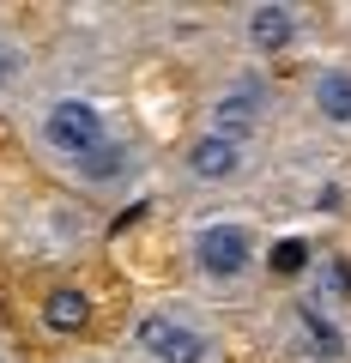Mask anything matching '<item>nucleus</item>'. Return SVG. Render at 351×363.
Returning <instances> with one entry per match:
<instances>
[{"instance_id":"f257e3e1","label":"nucleus","mask_w":351,"mask_h":363,"mask_svg":"<svg viewBox=\"0 0 351 363\" xmlns=\"http://www.w3.org/2000/svg\"><path fill=\"white\" fill-rule=\"evenodd\" d=\"M25 133H30V145H37L49 164L67 169V176L116 140V128H109L104 104H97L91 91H43L37 104L25 109Z\"/></svg>"},{"instance_id":"f03ea898","label":"nucleus","mask_w":351,"mask_h":363,"mask_svg":"<svg viewBox=\"0 0 351 363\" xmlns=\"http://www.w3.org/2000/svg\"><path fill=\"white\" fill-rule=\"evenodd\" d=\"M128 357L133 363H224V339L188 303H145L128 321Z\"/></svg>"},{"instance_id":"7ed1b4c3","label":"nucleus","mask_w":351,"mask_h":363,"mask_svg":"<svg viewBox=\"0 0 351 363\" xmlns=\"http://www.w3.org/2000/svg\"><path fill=\"white\" fill-rule=\"evenodd\" d=\"M188 267L206 291H243L260 272V230L236 212H206V218L188 230Z\"/></svg>"},{"instance_id":"20e7f679","label":"nucleus","mask_w":351,"mask_h":363,"mask_svg":"<svg viewBox=\"0 0 351 363\" xmlns=\"http://www.w3.org/2000/svg\"><path fill=\"white\" fill-rule=\"evenodd\" d=\"M273 109H279L273 79L260 73V67H248V73L218 79V91H212L206 109H200V128L224 133V140H236V145H255L260 133H267V121H273Z\"/></svg>"},{"instance_id":"39448f33","label":"nucleus","mask_w":351,"mask_h":363,"mask_svg":"<svg viewBox=\"0 0 351 363\" xmlns=\"http://www.w3.org/2000/svg\"><path fill=\"white\" fill-rule=\"evenodd\" d=\"M248 169H255V145H236V140L206 133V128L188 133L182 176L194 182V188H236V182H248Z\"/></svg>"},{"instance_id":"423d86ee","label":"nucleus","mask_w":351,"mask_h":363,"mask_svg":"<svg viewBox=\"0 0 351 363\" xmlns=\"http://www.w3.org/2000/svg\"><path fill=\"white\" fill-rule=\"evenodd\" d=\"M297 37H303V13L285 6V0H260V6H243V13H236V43H243L255 61L285 55Z\"/></svg>"},{"instance_id":"0eeeda50","label":"nucleus","mask_w":351,"mask_h":363,"mask_svg":"<svg viewBox=\"0 0 351 363\" xmlns=\"http://www.w3.org/2000/svg\"><path fill=\"white\" fill-rule=\"evenodd\" d=\"M285 339L303 351V363H339L345 357V327L321 309V303H291L285 309Z\"/></svg>"},{"instance_id":"6e6552de","label":"nucleus","mask_w":351,"mask_h":363,"mask_svg":"<svg viewBox=\"0 0 351 363\" xmlns=\"http://www.w3.org/2000/svg\"><path fill=\"white\" fill-rule=\"evenodd\" d=\"M133 176H140V145H133L128 133H116L97 157H85V164L73 169L79 188H128Z\"/></svg>"},{"instance_id":"1a4fd4ad","label":"nucleus","mask_w":351,"mask_h":363,"mask_svg":"<svg viewBox=\"0 0 351 363\" xmlns=\"http://www.w3.org/2000/svg\"><path fill=\"white\" fill-rule=\"evenodd\" d=\"M309 116L321 128H351V67L309 73Z\"/></svg>"},{"instance_id":"9d476101","label":"nucleus","mask_w":351,"mask_h":363,"mask_svg":"<svg viewBox=\"0 0 351 363\" xmlns=\"http://www.w3.org/2000/svg\"><path fill=\"white\" fill-rule=\"evenodd\" d=\"M37 73H30V49L6 18H0V104H30Z\"/></svg>"},{"instance_id":"9b49d317","label":"nucleus","mask_w":351,"mask_h":363,"mask_svg":"<svg viewBox=\"0 0 351 363\" xmlns=\"http://www.w3.org/2000/svg\"><path fill=\"white\" fill-rule=\"evenodd\" d=\"M43 327L61 333V339L85 333V327H91V297H85L79 285H55L49 297H43Z\"/></svg>"},{"instance_id":"f8f14e48","label":"nucleus","mask_w":351,"mask_h":363,"mask_svg":"<svg viewBox=\"0 0 351 363\" xmlns=\"http://www.w3.org/2000/svg\"><path fill=\"white\" fill-rule=\"evenodd\" d=\"M61 363H109V357H97V351H73V357H61Z\"/></svg>"},{"instance_id":"ddd939ff","label":"nucleus","mask_w":351,"mask_h":363,"mask_svg":"<svg viewBox=\"0 0 351 363\" xmlns=\"http://www.w3.org/2000/svg\"><path fill=\"white\" fill-rule=\"evenodd\" d=\"M0 363H13V357H6V345H0Z\"/></svg>"}]
</instances>
